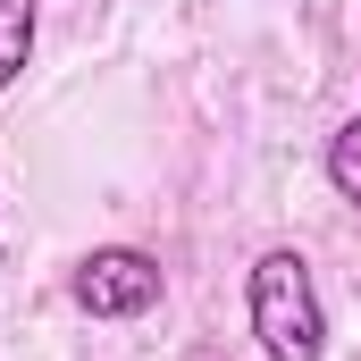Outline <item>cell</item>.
I'll list each match as a JSON object with an SVG mask.
<instances>
[{
  "mask_svg": "<svg viewBox=\"0 0 361 361\" xmlns=\"http://www.w3.org/2000/svg\"><path fill=\"white\" fill-rule=\"evenodd\" d=\"M244 311H252V336H261L269 361H319L328 353V311H319V286H311L302 252H261Z\"/></svg>",
  "mask_w": 361,
  "mask_h": 361,
  "instance_id": "cell-1",
  "label": "cell"
},
{
  "mask_svg": "<svg viewBox=\"0 0 361 361\" xmlns=\"http://www.w3.org/2000/svg\"><path fill=\"white\" fill-rule=\"evenodd\" d=\"M160 261L152 252H135V244H101V252H85L76 261V277H68V294H76V311H92V319H135V311H152L160 302Z\"/></svg>",
  "mask_w": 361,
  "mask_h": 361,
  "instance_id": "cell-2",
  "label": "cell"
},
{
  "mask_svg": "<svg viewBox=\"0 0 361 361\" xmlns=\"http://www.w3.org/2000/svg\"><path fill=\"white\" fill-rule=\"evenodd\" d=\"M34 0H0V92L25 76V59H34Z\"/></svg>",
  "mask_w": 361,
  "mask_h": 361,
  "instance_id": "cell-3",
  "label": "cell"
},
{
  "mask_svg": "<svg viewBox=\"0 0 361 361\" xmlns=\"http://www.w3.org/2000/svg\"><path fill=\"white\" fill-rule=\"evenodd\" d=\"M328 185L361 210V118H345V126L328 135Z\"/></svg>",
  "mask_w": 361,
  "mask_h": 361,
  "instance_id": "cell-4",
  "label": "cell"
}]
</instances>
